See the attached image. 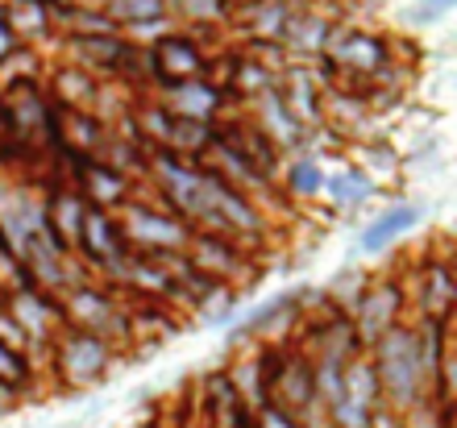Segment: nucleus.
<instances>
[{
  "instance_id": "20e7f679",
  "label": "nucleus",
  "mask_w": 457,
  "mask_h": 428,
  "mask_svg": "<svg viewBox=\"0 0 457 428\" xmlns=\"http://www.w3.org/2000/svg\"><path fill=\"white\" fill-rule=\"evenodd\" d=\"M445 4H449V0H420L416 21H436V17H445Z\"/></svg>"
},
{
  "instance_id": "7ed1b4c3",
  "label": "nucleus",
  "mask_w": 457,
  "mask_h": 428,
  "mask_svg": "<svg viewBox=\"0 0 457 428\" xmlns=\"http://www.w3.org/2000/svg\"><path fill=\"white\" fill-rule=\"evenodd\" d=\"M21 379H25V362L12 349L0 345V387H12V382H21Z\"/></svg>"
},
{
  "instance_id": "39448f33",
  "label": "nucleus",
  "mask_w": 457,
  "mask_h": 428,
  "mask_svg": "<svg viewBox=\"0 0 457 428\" xmlns=\"http://www.w3.org/2000/svg\"><path fill=\"white\" fill-rule=\"evenodd\" d=\"M366 428H403V424H399V420H391L383 412V416H370V420H366Z\"/></svg>"
},
{
  "instance_id": "f03ea898",
  "label": "nucleus",
  "mask_w": 457,
  "mask_h": 428,
  "mask_svg": "<svg viewBox=\"0 0 457 428\" xmlns=\"http://www.w3.org/2000/svg\"><path fill=\"white\" fill-rule=\"evenodd\" d=\"M420 221V208H391L366 229V238H361V250H383L386 241H395L399 233H408L411 225Z\"/></svg>"
},
{
  "instance_id": "f257e3e1",
  "label": "nucleus",
  "mask_w": 457,
  "mask_h": 428,
  "mask_svg": "<svg viewBox=\"0 0 457 428\" xmlns=\"http://www.w3.org/2000/svg\"><path fill=\"white\" fill-rule=\"evenodd\" d=\"M386 357H383V382H386V395L395 404H411L424 387V357L403 345V337H386Z\"/></svg>"
}]
</instances>
